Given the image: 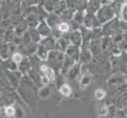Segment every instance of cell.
Returning <instances> with one entry per match:
<instances>
[{
    "label": "cell",
    "mask_w": 127,
    "mask_h": 118,
    "mask_svg": "<svg viewBox=\"0 0 127 118\" xmlns=\"http://www.w3.org/2000/svg\"><path fill=\"white\" fill-rule=\"evenodd\" d=\"M114 17V10L110 6H103L98 11L97 19L99 22L104 23L106 21L111 20Z\"/></svg>",
    "instance_id": "obj_1"
},
{
    "label": "cell",
    "mask_w": 127,
    "mask_h": 118,
    "mask_svg": "<svg viewBox=\"0 0 127 118\" xmlns=\"http://www.w3.org/2000/svg\"><path fill=\"white\" fill-rule=\"evenodd\" d=\"M84 21H85V24L87 27H89V28L95 27V26H97L99 24V22H98L99 21L96 18V17H94L92 14H89L87 17H85Z\"/></svg>",
    "instance_id": "obj_2"
},
{
    "label": "cell",
    "mask_w": 127,
    "mask_h": 118,
    "mask_svg": "<svg viewBox=\"0 0 127 118\" xmlns=\"http://www.w3.org/2000/svg\"><path fill=\"white\" fill-rule=\"evenodd\" d=\"M99 6H100V0H89V9L91 14H93L96 10H98Z\"/></svg>",
    "instance_id": "obj_3"
},
{
    "label": "cell",
    "mask_w": 127,
    "mask_h": 118,
    "mask_svg": "<svg viewBox=\"0 0 127 118\" xmlns=\"http://www.w3.org/2000/svg\"><path fill=\"white\" fill-rule=\"evenodd\" d=\"M38 32H40V34L43 35V36H47L50 33V29L47 27L45 22H43L40 26H39Z\"/></svg>",
    "instance_id": "obj_4"
},
{
    "label": "cell",
    "mask_w": 127,
    "mask_h": 118,
    "mask_svg": "<svg viewBox=\"0 0 127 118\" xmlns=\"http://www.w3.org/2000/svg\"><path fill=\"white\" fill-rule=\"evenodd\" d=\"M70 41L73 43V44H80L81 43V35L79 32H75L72 34L70 36Z\"/></svg>",
    "instance_id": "obj_5"
},
{
    "label": "cell",
    "mask_w": 127,
    "mask_h": 118,
    "mask_svg": "<svg viewBox=\"0 0 127 118\" xmlns=\"http://www.w3.org/2000/svg\"><path fill=\"white\" fill-rule=\"evenodd\" d=\"M60 91H61V93L65 96H69L71 93L70 87H69V85H67V84H63L62 87H61Z\"/></svg>",
    "instance_id": "obj_6"
},
{
    "label": "cell",
    "mask_w": 127,
    "mask_h": 118,
    "mask_svg": "<svg viewBox=\"0 0 127 118\" xmlns=\"http://www.w3.org/2000/svg\"><path fill=\"white\" fill-rule=\"evenodd\" d=\"M50 17L52 20H51L50 18H48L47 22H48V24H50V26H51V27H54V26H55L56 24L59 22V18L55 15H51Z\"/></svg>",
    "instance_id": "obj_7"
},
{
    "label": "cell",
    "mask_w": 127,
    "mask_h": 118,
    "mask_svg": "<svg viewBox=\"0 0 127 118\" xmlns=\"http://www.w3.org/2000/svg\"><path fill=\"white\" fill-rule=\"evenodd\" d=\"M58 29H59V31L62 32H66L69 29V25H68L67 23L63 22V23L59 24V27H58Z\"/></svg>",
    "instance_id": "obj_8"
},
{
    "label": "cell",
    "mask_w": 127,
    "mask_h": 118,
    "mask_svg": "<svg viewBox=\"0 0 127 118\" xmlns=\"http://www.w3.org/2000/svg\"><path fill=\"white\" fill-rule=\"evenodd\" d=\"M45 73V76L48 79V80H53L54 79H55V73H54V71L52 70L50 68H48L47 69V70L44 72Z\"/></svg>",
    "instance_id": "obj_9"
},
{
    "label": "cell",
    "mask_w": 127,
    "mask_h": 118,
    "mask_svg": "<svg viewBox=\"0 0 127 118\" xmlns=\"http://www.w3.org/2000/svg\"><path fill=\"white\" fill-rule=\"evenodd\" d=\"M121 10H122V19L127 22V4H124L123 6L121 8Z\"/></svg>",
    "instance_id": "obj_10"
},
{
    "label": "cell",
    "mask_w": 127,
    "mask_h": 118,
    "mask_svg": "<svg viewBox=\"0 0 127 118\" xmlns=\"http://www.w3.org/2000/svg\"><path fill=\"white\" fill-rule=\"evenodd\" d=\"M95 98L97 99H102L105 96V91L101 89H98L97 91H95Z\"/></svg>",
    "instance_id": "obj_11"
},
{
    "label": "cell",
    "mask_w": 127,
    "mask_h": 118,
    "mask_svg": "<svg viewBox=\"0 0 127 118\" xmlns=\"http://www.w3.org/2000/svg\"><path fill=\"white\" fill-rule=\"evenodd\" d=\"M37 33H39V32L35 31V30H33V29L30 30V35H31L32 40H34V41H38L39 40V39H40V38H39V37H40V35L36 36V34H37Z\"/></svg>",
    "instance_id": "obj_12"
},
{
    "label": "cell",
    "mask_w": 127,
    "mask_h": 118,
    "mask_svg": "<svg viewBox=\"0 0 127 118\" xmlns=\"http://www.w3.org/2000/svg\"><path fill=\"white\" fill-rule=\"evenodd\" d=\"M14 112H15L14 109L13 108V107H11V106L7 107V108L6 109V110H5L6 115L7 117H12L13 115L14 114Z\"/></svg>",
    "instance_id": "obj_13"
},
{
    "label": "cell",
    "mask_w": 127,
    "mask_h": 118,
    "mask_svg": "<svg viewBox=\"0 0 127 118\" xmlns=\"http://www.w3.org/2000/svg\"><path fill=\"white\" fill-rule=\"evenodd\" d=\"M13 60H14V62H15L16 63L21 62V61L22 60V56L18 53H16L13 56Z\"/></svg>",
    "instance_id": "obj_14"
},
{
    "label": "cell",
    "mask_w": 127,
    "mask_h": 118,
    "mask_svg": "<svg viewBox=\"0 0 127 118\" xmlns=\"http://www.w3.org/2000/svg\"><path fill=\"white\" fill-rule=\"evenodd\" d=\"M47 67L46 66V65H42V66H41V70L43 72H45L47 70Z\"/></svg>",
    "instance_id": "obj_15"
},
{
    "label": "cell",
    "mask_w": 127,
    "mask_h": 118,
    "mask_svg": "<svg viewBox=\"0 0 127 118\" xmlns=\"http://www.w3.org/2000/svg\"><path fill=\"white\" fill-rule=\"evenodd\" d=\"M102 1H103V0H102ZM103 1H106V0H103Z\"/></svg>",
    "instance_id": "obj_16"
}]
</instances>
